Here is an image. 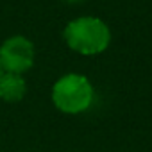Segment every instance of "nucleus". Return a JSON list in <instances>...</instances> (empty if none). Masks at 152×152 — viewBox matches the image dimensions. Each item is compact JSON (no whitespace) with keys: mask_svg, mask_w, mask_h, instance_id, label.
<instances>
[{"mask_svg":"<svg viewBox=\"0 0 152 152\" xmlns=\"http://www.w3.org/2000/svg\"><path fill=\"white\" fill-rule=\"evenodd\" d=\"M63 2H66V4H79V2H83V0H63Z\"/></svg>","mask_w":152,"mask_h":152,"instance_id":"nucleus-5","label":"nucleus"},{"mask_svg":"<svg viewBox=\"0 0 152 152\" xmlns=\"http://www.w3.org/2000/svg\"><path fill=\"white\" fill-rule=\"evenodd\" d=\"M34 45L23 36H11L0 45V64L4 72L25 73L34 64Z\"/></svg>","mask_w":152,"mask_h":152,"instance_id":"nucleus-3","label":"nucleus"},{"mask_svg":"<svg viewBox=\"0 0 152 152\" xmlns=\"http://www.w3.org/2000/svg\"><path fill=\"white\" fill-rule=\"evenodd\" d=\"M66 45L81 56L102 54L111 43V31L107 23L97 16H79L63 31Z\"/></svg>","mask_w":152,"mask_h":152,"instance_id":"nucleus-1","label":"nucleus"},{"mask_svg":"<svg viewBox=\"0 0 152 152\" xmlns=\"http://www.w3.org/2000/svg\"><path fill=\"white\" fill-rule=\"evenodd\" d=\"M95 99L93 84L86 75L66 73L59 77L52 86L54 106L66 115H79L90 109Z\"/></svg>","mask_w":152,"mask_h":152,"instance_id":"nucleus-2","label":"nucleus"},{"mask_svg":"<svg viewBox=\"0 0 152 152\" xmlns=\"http://www.w3.org/2000/svg\"><path fill=\"white\" fill-rule=\"evenodd\" d=\"M4 73V70H2V64H0V75H2Z\"/></svg>","mask_w":152,"mask_h":152,"instance_id":"nucleus-6","label":"nucleus"},{"mask_svg":"<svg viewBox=\"0 0 152 152\" xmlns=\"http://www.w3.org/2000/svg\"><path fill=\"white\" fill-rule=\"evenodd\" d=\"M27 84L20 73L4 72L0 75V99L6 102H18L25 97Z\"/></svg>","mask_w":152,"mask_h":152,"instance_id":"nucleus-4","label":"nucleus"}]
</instances>
